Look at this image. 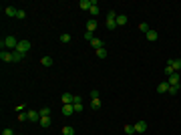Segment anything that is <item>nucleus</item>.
I'll return each instance as SVG.
<instances>
[{
  "mask_svg": "<svg viewBox=\"0 0 181 135\" xmlns=\"http://www.w3.org/2000/svg\"><path fill=\"white\" fill-rule=\"evenodd\" d=\"M0 47H2V51H8V48H14V51H16L18 38H16V36H6V38L0 41Z\"/></svg>",
  "mask_w": 181,
  "mask_h": 135,
  "instance_id": "nucleus-1",
  "label": "nucleus"
},
{
  "mask_svg": "<svg viewBox=\"0 0 181 135\" xmlns=\"http://www.w3.org/2000/svg\"><path fill=\"white\" fill-rule=\"evenodd\" d=\"M105 26H107L109 30H115V28H117V12H115V10H109V12H107Z\"/></svg>",
  "mask_w": 181,
  "mask_h": 135,
  "instance_id": "nucleus-2",
  "label": "nucleus"
},
{
  "mask_svg": "<svg viewBox=\"0 0 181 135\" xmlns=\"http://www.w3.org/2000/svg\"><path fill=\"white\" fill-rule=\"evenodd\" d=\"M30 47H32V44H30V41H26V38H20L16 51H18V53H22V54H26L28 51H30Z\"/></svg>",
  "mask_w": 181,
  "mask_h": 135,
  "instance_id": "nucleus-3",
  "label": "nucleus"
},
{
  "mask_svg": "<svg viewBox=\"0 0 181 135\" xmlns=\"http://www.w3.org/2000/svg\"><path fill=\"white\" fill-rule=\"evenodd\" d=\"M167 83L171 85V87H181V77H179V73H173L171 77H167Z\"/></svg>",
  "mask_w": 181,
  "mask_h": 135,
  "instance_id": "nucleus-4",
  "label": "nucleus"
},
{
  "mask_svg": "<svg viewBox=\"0 0 181 135\" xmlns=\"http://www.w3.org/2000/svg\"><path fill=\"white\" fill-rule=\"evenodd\" d=\"M0 61L2 63H12V51H2V53H0Z\"/></svg>",
  "mask_w": 181,
  "mask_h": 135,
  "instance_id": "nucleus-5",
  "label": "nucleus"
},
{
  "mask_svg": "<svg viewBox=\"0 0 181 135\" xmlns=\"http://www.w3.org/2000/svg\"><path fill=\"white\" fill-rule=\"evenodd\" d=\"M147 131V123L145 121H137L135 123V133H145Z\"/></svg>",
  "mask_w": 181,
  "mask_h": 135,
  "instance_id": "nucleus-6",
  "label": "nucleus"
},
{
  "mask_svg": "<svg viewBox=\"0 0 181 135\" xmlns=\"http://www.w3.org/2000/svg\"><path fill=\"white\" fill-rule=\"evenodd\" d=\"M4 12H6L8 18H16V14H18V8H14V6H6V8H4Z\"/></svg>",
  "mask_w": 181,
  "mask_h": 135,
  "instance_id": "nucleus-7",
  "label": "nucleus"
},
{
  "mask_svg": "<svg viewBox=\"0 0 181 135\" xmlns=\"http://www.w3.org/2000/svg\"><path fill=\"white\" fill-rule=\"evenodd\" d=\"M74 113V105L71 103V105H62V115L65 117H71V115Z\"/></svg>",
  "mask_w": 181,
  "mask_h": 135,
  "instance_id": "nucleus-8",
  "label": "nucleus"
},
{
  "mask_svg": "<svg viewBox=\"0 0 181 135\" xmlns=\"http://www.w3.org/2000/svg\"><path fill=\"white\" fill-rule=\"evenodd\" d=\"M26 113H28V121H40V113L38 111L30 109V111H26Z\"/></svg>",
  "mask_w": 181,
  "mask_h": 135,
  "instance_id": "nucleus-9",
  "label": "nucleus"
},
{
  "mask_svg": "<svg viewBox=\"0 0 181 135\" xmlns=\"http://www.w3.org/2000/svg\"><path fill=\"white\" fill-rule=\"evenodd\" d=\"M169 87H171V85H169L167 81L159 83V85H157V93H161V95H163V93H167V91H169Z\"/></svg>",
  "mask_w": 181,
  "mask_h": 135,
  "instance_id": "nucleus-10",
  "label": "nucleus"
},
{
  "mask_svg": "<svg viewBox=\"0 0 181 135\" xmlns=\"http://www.w3.org/2000/svg\"><path fill=\"white\" fill-rule=\"evenodd\" d=\"M60 99H62V103H65V105H71V103L74 101V95H71V93H62V97H60Z\"/></svg>",
  "mask_w": 181,
  "mask_h": 135,
  "instance_id": "nucleus-11",
  "label": "nucleus"
},
{
  "mask_svg": "<svg viewBox=\"0 0 181 135\" xmlns=\"http://www.w3.org/2000/svg\"><path fill=\"white\" fill-rule=\"evenodd\" d=\"M169 65L173 67L175 73H179V71H181V61H179V59H171V61H169Z\"/></svg>",
  "mask_w": 181,
  "mask_h": 135,
  "instance_id": "nucleus-12",
  "label": "nucleus"
},
{
  "mask_svg": "<svg viewBox=\"0 0 181 135\" xmlns=\"http://www.w3.org/2000/svg\"><path fill=\"white\" fill-rule=\"evenodd\" d=\"M147 38H149L151 42H155L157 38H159V34H157V30H153V28H149V30H147Z\"/></svg>",
  "mask_w": 181,
  "mask_h": 135,
  "instance_id": "nucleus-13",
  "label": "nucleus"
},
{
  "mask_svg": "<svg viewBox=\"0 0 181 135\" xmlns=\"http://www.w3.org/2000/svg\"><path fill=\"white\" fill-rule=\"evenodd\" d=\"M79 6L83 8V10H91V6H93V0H80Z\"/></svg>",
  "mask_w": 181,
  "mask_h": 135,
  "instance_id": "nucleus-14",
  "label": "nucleus"
},
{
  "mask_svg": "<svg viewBox=\"0 0 181 135\" xmlns=\"http://www.w3.org/2000/svg\"><path fill=\"white\" fill-rule=\"evenodd\" d=\"M26 54H22V53H18V51H12V63H20L22 59H24Z\"/></svg>",
  "mask_w": 181,
  "mask_h": 135,
  "instance_id": "nucleus-15",
  "label": "nucleus"
},
{
  "mask_svg": "<svg viewBox=\"0 0 181 135\" xmlns=\"http://www.w3.org/2000/svg\"><path fill=\"white\" fill-rule=\"evenodd\" d=\"M127 16H125V14H117V26H125V24H127Z\"/></svg>",
  "mask_w": 181,
  "mask_h": 135,
  "instance_id": "nucleus-16",
  "label": "nucleus"
},
{
  "mask_svg": "<svg viewBox=\"0 0 181 135\" xmlns=\"http://www.w3.org/2000/svg\"><path fill=\"white\" fill-rule=\"evenodd\" d=\"M40 127H44V129H47V127H50V123H53V119H50V117H40Z\"/></svg>",
  "mask_w": 181,
  "mask_h": 135,
  "instance_id": "nucleus-17",
  "label": "nucleus"
},
{
  "mask_svg": "<svg viewBox=\"0 0 181 135\" xmlns=\"http://www.w3.org/2000/svg\"><path fill=\"white\" fill-rule=\"evenodd\" d=\"M91 44H93L97 51H99V48H105V42L101 41V38H93V41H91Z\"/></svg>",
  "mask_w": 181,
  "mask_h": 135,
  "instance_id": "nucleus-18",
  "label": "nucleus"
},
{
  "mask_svg": "<svg viewBox=\"0 0 181 135\" xmlns=\"http://www.w3.org/2000/svg\"><path fill=\"white\" fill-rule=\"evenodd\" d=\"M99 2H97V0H93V6H91V10H89V12L93 14V16H97V14H99Z\"/></svg>",
  "mask_w": 181,
  "mask_h": 135,
  "instance_id": "nucleus-19",
  "label": "nucleus"
},
{
  "mask_svg": "<svg viewBox=\"0 0 181 135\" xmlns=\"http://www.w3.org/2000/svg\"><path fill=\"white\" fill-rule=\"evenodd\" d=\"M40 65H42V67H53V59H50V57H42V59H40Z\"/></svg>",
  "mask_w": 181,
  "mask_h": 135,
  "instance_id": "nucleus-20",
  "label": "nucleus"
},
{
  "mask_svg": "<svg viewBox=\"0 0 181 135\" xmlns=\"http://www.w3.org/2000/svg\"><path fill=\"white\" fill-rule=\"evenodd\" d=\"M95 28H97V20H95V18H91V20H87V30H89V32H93Z\"/></svg>",
  "mask_w": 181,
  "mask_h": 135,
  "instance_id": "nucleus-21",
  "label": "nucleus"
},
{
  "mask_svg": "<svg viewBox=\"0 0 181 135\" xmlns=\"http://www.w3.org/2000/svg\"><path fill=\"white\" fill-rule=\"evenodd\" d=\"M59 41L62 42V44H67V42H71V34H68V32H62L59 36Z\"/></svg>",
  "mask_w": 181,
  "mask_h": 135,
  "instance_id": "nucleus-22",
  "label": "nucleus"
},
{
  "mask_svg": "<svg viewBox=\"0 0 181 135\" xmlns=\"http://www.w3.org/2000/svg\"><path fill=\"white\" fill-rule=\"evenodd\" d=\"M62 135H74V127H71V125H65V127H62Z\"/></svg>",
  "mask_w": 181,
  "mask_h": 135,
  "instance_id": "nucleus-23",
  "label": "nucleus"
},
{
  "mask_svg": "<svg viewBox=\"0 0 181 135\" xmlns=\"http://www.w3.org/2000/svg\"><path fill=\"white\" fill-rule=\"evenodd\" d=\"M123 131H125L127 135H133L135 133V125H125V127H123Z\"/></svg>",
  "mask_w": 181,
  "mask_h": 135,
  "instance_id": "nucleus-24",
  "label": "nucleus"
},
{
  "mask_svg": "<svg viewBox=\"0 0 181 135\" xmlns=\"http://www.w3.org/2000/svg\"><path fill=\"white\" fill-rule=\"evenodd\" d=\"M38 113H40V117H50V109H48V107H42Z\"/></svg>",
  "mask_w": 181,
  "mask_h": 135,
  "instance_id": "nucleus-25",
  "label": "nucleus"
},
{
  "mask_svg": "<svg viewBox=\"0 0 181 135\" xmlns=\"http://www.w3.org/2000/svg\"><path fill=\"white\" fill-rule=\"evenodd\" d=\"M91 107H93L95 111H97V109L101 107V99H91Z\"/></svg>",
  "mask_w": 181,
  "mask_h": 135,
  "instance_id": "nucleus-26",
  "label": "nucleus"
},
{
  "mask_svg": "<svg viewBox=\"0 0 181 135\" xmlns=\"http://www.w3.org/2000/svg\"><path fill=\"white\" fill-rule=\"evenodd\" d=\"M97 57H99V59H107V48H99V51H97Z\"/></svg>",
  "mask_w": 181,
  "mask_h": 135,
  "instance_id": "nucleus-27",
  "label": "nucleus"
},
{
  "mask_svg": "<svg viewBox=\"0 0 181 135\" xmlns=\"http://www.w3.org/2000/svg\"><path fill=\"white\" fill-rule=\"evenodd\" d=\"M173 73H175V71H173V67H171V65H167V67H165V75H167V77H171Z\"/></svg>",
  "mask_w": 181,
  "mask_h": 135,
  "instance_id": "nucleus-28",
  "label": "nucleus"
},
{
  "mask_svg": "<svg viewBox=\"0 0 181 135\" xmlns=\"http://www.w3.org/2000/svg\"><path fill=\"white\" fill-rule=\"evenodd\" d=\"M16 18H18V20H24V18H26V12H24V10H18Z\"/></svg>",
  "mask_w": 181,
  "mask_h": 135,
  "instance_id": "nucleus-29",
  "label": "nucleus"
},
{
  "mask_svg": "<svg viewBox=\"0 0 181 135\" xmlns=\"http://www.w3.org/2000/svg\"><path fill=\"white\" fill-rule=\"evenodd\" d=\"M74 105V113H80L83 111V103H73Z\"/></svg>",
  "mask_w": 181,
  "mask_h": 135,
  "instance_id": "nucleus-30",
  "label": "nucleus"
},
{
  "mask_svg": "<svg viewBox=\"0 0 181 135\" xmlns=\"http://www.w3.org/2000/svg\"><path fill=\"white\" fill-rule=\"evenodd\" d=\"M18 119H20V121H28V113H24V111L18 113Z\"/></svg>",
  "mask_w": 181,
  "mask_h": 135,
  "instance_id": "nucleus-31",
  "label": "nucleus"
},
{
  "mask_svg": "<svg viewBox=\"0 0 181 135\" xmlns=\"http://www.w3.org/2000/svg\"><path fill=\"white\" fill-rule=\"evenodd\" d=\"M139 30H143V32L147 34V30H149V26H147V24H145V22H141V24H139Z\"/></svg>",
  "mask_w": 181,
  "mask_h": 135,
  "instance_id": "nucleus-32",
  "label": "nucleus"
},
{
  "mask_svg": "<svg viewBox=\"0 0 181 135\" xmlns=\"http://www.w3.org/2000/svg\"><path fill=\"white\" fill-rule=\"evenodd\" d=\"M2 135H14V131L10 127H6V129H2Z\"/></svg>",
  "mask_w": 181,
  "mask_h": 135,
  "instance_id": "nucleus-33",
  "label": "nucleus"
},
{
  "mask_svg": "<svg viewBox=\"0 0 181 135\" xmlns=\"http://www.w3.org/2000/svg\"><path fill=\"white\" fill-rule=\"evenodd\" d=\"M177 91H179V87H169L167 93H169V95H177Z\"/></svg>",
  "mask_w": 181,
  "mask_h": 135,
  "instance_id": "nucleus-34",
  "label": "nucleus"
},
{
  "mask_svg": "<svg viewBox=\"0 0 181 135\" xmlns=\"http://www.w3.org/2000/svg\"><path fill=\"white\" fill-rule=\"evenodd\" d=\"M91 99H99V91H97V89L91 91Z\"/></svg>",
  "mask_w": 181,
  "mask_h": 135,
  "instance_id": "nucleus-35",
  "label": "nucleus"
},
{
  "mask_svg": "<svg viewBox=\"0 0 181 135\" xmlns=\"http://www.w3.org/2000/svg\"><path fill=\"white\" fill-rule=\"evenodd\" d=\"M85 38H87V41L91 42V41H93V38H95V36H93V32H89V30H87V32H85Z\"/></svg>",
  "mask_w": 181,
  "mask_h": 135,
  "instance_id": "nucleus-36",
  "label": "nucleus"
},
{
  "mask_svg": "<svg viewBox=\"0 0 181 135\" xmlns=\"http://www.w3.org/2000/svg\"><path fill=\"white\" fill-rule=\"evenodd\" d=\"M16 111H18V113H22V111H24V103H20L18 107H16Z\"/></svg>",
  "mask_w": 181,
  "mask_h": 135,
  "instance_id": "nucleus-37",
  "label": "nucleus"
}]
</instances>
